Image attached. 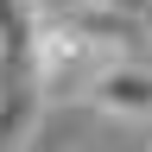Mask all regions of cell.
Instances as JSON below:
<instances>
[{
	"instance_id": "6da1fadb",
	"label": "cell",
	"mask_w": 152,
	"mask_h": 152,
	"mask_svg": "<svg viewBox=\"0 0 152 152\" xmlns=\"http://www.w3.org/2000/svg\"><path fill=\"white\" fill-rule=\"evenodd\" d=\"M26 57H32V89L45 95V102L83 95V89L95 83V70L108 64V51L95 45L76 19H45V26H32Z\"/></svg>"
},
{
	"instance_id": "7a4b0ae2",
	"label": "cell",
	"mask_w": 152,
	"mask_h": 152,
	"mask_svg": "<svg viewBox=\"0 0 152 152\" xmlns=\"http://www.w3.org/2000/svg\"><path fill=\"white\" fill-rule=\"evenodd\" d=\"M83 95L108 121H152V64L146 57H108Z\"/></svg>"
},
{
	"instance_id": "3957f363",
	"label": "cell",
	"mask_w": 152,
	"mask_h": 152,
	"mask_svg": "<svg viewBox=\"0 0 152 152\" xmlns=\"http://www.w3.org/2000/svg\"><path fill=\"white\" fill-rule=\"evenodd\" d=\"M32 7V19L45 26V19H83V13H95L102 0H26Z\"/></svg>"
},
{
	"instance_id": "277c9868",
	"label": "cell",
	"mask_w": 152,
	"mask_h": 152,
	"mask_svg": "<svg viewBox=\"0 0 152 152\" xmlns=\"http://www.w3.org/2000/svg\"><path fill=\"white\" fill-rule=\"evenodd\" d=\"M0 57H7V51H0Z\"/></svg>"
}]
</instances>
